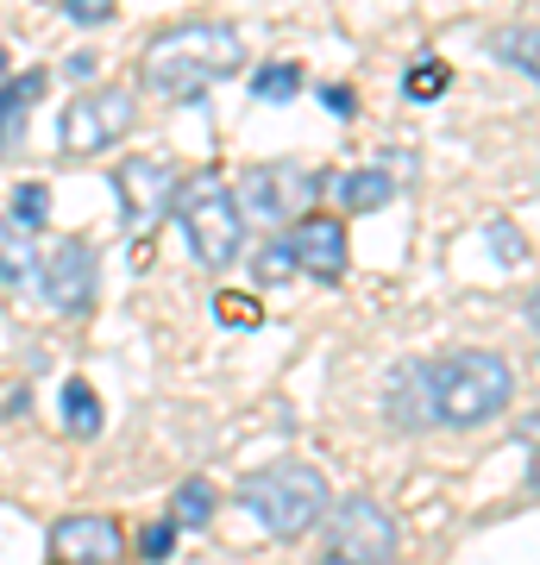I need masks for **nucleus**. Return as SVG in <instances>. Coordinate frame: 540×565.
I'll return each mask as SVG.
<instances>
[{"label":"nucleus","mask_w":540,"mask_h":565,"mask_svg":"<svg viewBox=\"0 0 540 565\" xmlns=\"http://www.w3.org/2000/svg\"><path fill=\"white\" fill-rule=\"evenodd\" d=\"M44 289V302L63 308V315H82V308L95 302V282H100V252L82 233H70V239L44 245L39 252V277H32Z\"/></svg>","instance_id":"8"},{"label":"nucleus","mask_w":540,"mask_h":565,"mask_svg":"<svg viewBox=\"0 0 540 565\" xmlns=\"http://www.w3.org/2000/svg\"><path fill=\"white\" fill-rule=\"evenodd\" d=\"M320 189H327V170H308V163H252L233 189V207H240L245 226H283L320 207Z\"/></svg>","instance_id":"5"},{"label":"nucleus","mask_w":540,"mask_h":565,"mask_svg":"<svg viewBox=\"0 0 540 565\" xmlns=\"http://www.w3.org/2000/svg\"><path fill=\"white\" fill-rule=\"evenodd\" d=\"M51 553L63 565H120L126 553V527L114 515H63L51 527Z\"/></svg>","instance_id":"12"},{"label":"nucleus","mask_w":540,"mask_h":565,"mask_svg":"<svg viewBox=\"0 0 540 565\" xmlns=\"http://www.w3.org/2000/svg\"><path fill=\"white\" fill-rule=\"evenodd\" d=\"M177 163L170 158H126L120 170H114V195H120L126 207V226L133 233H151V226L163 221V207L177 202Z\"/></svg>","instance_id":"9"},{"label":"nucleus","mask_w":540,"mask_h":565,"mask_svg":"<svg viewBox=\"0 0 540 565\" xmlns=\"http://www.w3.org/2000/svg\"><path fill=\"white\" fill-rule=\"evenodd\" d=\"M170 553H177V522L163 515V522L145 527V559H170Z\"/></svg>","instance_id":"26"},{"label":"nucleus","mask_w":540,"mask_h":565,"mask_svg":"<svg viewBox=\"0 0 540 565\" xmlns=\"http://www.w3.org/2000/svg\"><path fill=\"white\" fill-rule=\"evenodd\" d=\"M32 277H39L32 233H7V252H0V282H7V289H32Z\"/></svg>","instance_id":"19"},{"label":"nucleus","mask_w":540,"mask_h":565,"mask_svg":"<svg viewBox=\"0 0 540 565\" xmlns=\"http://www.w3.org/2000/svg\"><path fill=\"white\" fill-rule=\"evenodd\" d=\"M327 503H333L327 471H315V465H301V459L271 465V471H252V478L240 484V509L271 534V541H296V534H308V527L327 515Z\"/></svg>","instance_id":"3"},{"label":"nucleus","mask_w":540,"mask_h":565,"mask_svg":"<svg viewBox=\"0 0 540 565\" xmlns=\"http://www.w3.org/2000/svg\"><path fill=\"white\" fill-rule=\"evenodd\" d=\"M214 315H221L226 327H258L264 321V308L252 302V296H233V289H226V296H214Z\"/></svg>","instance_id":"22"},{"label":"nucleus","mask_w":540,"mask_h":565,"mask_svg":"<svg viewBox=\"0 0 540 565\" xmlns=\"http://www.w3.org/2000/svg\"><path fill=\"white\" fill-rule=\"evenodd\" d=\"M170 522L177 527H208L214 522V484H208V478H182L177 503H170Z\"/></svg>","instance_id":"17"},{"label":"nucleus","mask_w":540,"mask_h":565,"mask_svg":"<svg viewBox=\"0 0 540 565\" xmlns=\"http://www.w3.org/2000/svg\"><path fill=\"white\" fill-rule=\"evenodd\" d=\"M44 88H51V76H44V70H25L20 82H0V158H20V145H25V107L39 102Z\"/></svg>","instance_id":"13"},{"label":"nucleus","mask_w":540,"mask_h":565,"mask_svg":"<svg viewBox=\"0 0 540 565\" xmlns=\"http://www.w3.org/2000/svg\"><path fill=\"white\" fill-rule=\"evenodd\" d=\"M133 120H139V95H133V88H120V82L82 88L57 120V151L63 158H95V151H107L114 139H126Z\"/></svg>","instance_id":"6"},{"label":"nucleus","mask_w":540,"mask_h":565,"mask_svg":"<svg viewBox=\"0 0 540 565\" xmlns=\"http://www.w3.org/2000/svg\"><path fill=\"white\" fill-rule=\"evenodd\" d=\"M245 70V39L221 20H189V25H170L158 39L145 44L139 57V88L163 107H182V102H201L214 82L240 76Z\"/></svg>","instance_id":"1"},{"label":"nucleus","mask_w":540,"mask_h":565,"mask_svg":"<svg viewBox=\"0 0 540 565\" xmlns=\"http://www.w3.org/2000/svg\"><path fill=\"white\" fill-rule=\"evenodd\" d=\"M252 95H258V102H296L301 63H264V70H252Z\"/></svg>","instance_id":"20"},{"label":"nucleus","mask_w":540,"mask_h":565,"mask_svg":"<svg viewBox=\"0 0 540 565\" xmlns=\"http://www.w3.org/2000/svg\"><path fill=\"white\" fill-rule=\"evenodd\" d=\"M177 226H182V239H189V252H195L208 270H226L245 245V221H240L233 189H226L221 177L177 182Z\"/></svg>","instance_id":"4"},{"label":"nucleus","mask_w":540,"mask_h":565,"mask_svg":"<svg viewBox=\"0 0 540 565\" xmlns=\"http://www.w3.org/2000/svg\"><path fill=\"white\" fill-rule=\"evenodd\" d=\"M283 277H296V258H289V239H271L258 252V282H283Z\"/></svg>","instance_id":"23"},{"label":"nucleus","mask_w":540,"mask_h":565,"mask_svg":"<svg viewBox=\"0 0 540 565\" xmlns=\"http://www.w3.org/2000/svg\"><path fill=\"white\" fill-rule=\"evenodd\" d=\"M383 415H390V427H402V434L441 427V408H434V364L402 359L396 371H390V384H383Z\"/></svg>","instance_id":"11"},{"label":"nucleus","mask_w":540,"mask_h":565,"mask_svg":"<svg viewBox=\"0 0 540 565\" xmlns=\"http://www.w3.org/2000/svg\"><path fill=\"white\" fill-rule=\"evenodd\" d=\"M390 195H396V177L378 170V163H371V170H352V177L340 182V202L352 207V214H371V207H383Z\"/></svg>","instance_id":"15"},{"label":"nucleus","mask_w":540,"mask_h":565,"mask_svg":"<svg viewBox=\"0 0 540 565\" xmlns=\"http://www.w3.org/2000/svg\"><path fill=\"white\" fill-rule=\"evenodd\" d=\"M0 70H7V51H0Z\"/></svg>","instance_id":"30"},{"label":"nucleus","mask_w":540,"mask_h":565,"mask_svg":"<svg viewBox=\"0 0 540 565\" xmlns=\"http://www.w3.org/2000/svg\"><path fill=\"white\" fill-rule=\"evenodd\" d=\"M63 76H76V82H88V76H95V51H76V57L63 63Z\"/></svg>","instance_id":"28"},{"label":"nucleus","mask_w":540,"mask_h":565,"mask_svg":"<svg viewBox=\"0 0 540 565\" xmlns=\"http://www.w3.org/2000/svg\"><path fill=\"white\" fill-rule=\"evenodd\" d=\"M484 239H490V252H497L502 264H521V252H528V245H521V233L509 221H484Z\"/></svg>","instance_id":"24"},{"label":"nucleus","mask_w":540,"mask_h":565,"mask_svg":"<svg viewBox=\"0 0 540 565\" xmlns=\"http://www.w3.org/2000/svg\"><path fill=\"white\" fill-rule=\"evenodd\" d=\"M446 88H453L446 57H421V63H409V76H402V95H409V102H441Z\"/></svg>","instance_id":"18"},{"label":"nucleus","mask_w":540,"mask_h":565,"mask_svg":"<svg viewBox=\"0 0 540 565\" xmlns=\"http://www.w3.org/2000/svg\"><path fill=\"white\" fill-rule=\"evenodd\" d=\"M100 422H107V415H100V396L82 384V377H70V384H63V427H70L76 440H95Z\"/></svg>","instance_id":"16"},{"label":"nucleus","mask_w":540,"mask_h":565,"mask_svg":"<svg viewBox=\"0 0 540 565\" xmlns=\"http://www.w3.org/2000/svg\"><path fill=\"white\" fill-rule=\"evenodd\" d=\"M320 527H327V546L346 553L352 565H390L396 559V522H390V509H383L378 497H364V490L327 503Z\"/></svg>","instance_id":"7"},{"label":"nucleus","mask_w":540,"mask_h":565,"mask_svg":"<svg viewBox=\"0 0 540 565\" xmlns=\"http://www.w3.org/2000/svg\"><path fill=\"white\" fill-rule=\"evenodd\" d=\"M516 403V364L490 345H465L434 364V408L441 427H484Z\"/></svg>","instance_id":"2"},{"label":"nucleus","mask_w":540,"mask_h":565,"mask_svg":"<svg viewBox=\"0 0 540 565\" xmlns=\"http://www.w3.org/2000/svg\"><path fill=\"white\" fill-rule=\"evenodd\" d=\"M320 565H352V559H346V553H333V546H327V553H320Z\"/></svg>","instance_id":"29"},{"label":"nucleus","mask_w":540,"mask_h":565,"mask_svg":"<svg viewBox=\"0 0 540 565\" xmlns=\"http://www.w3.org/2000/svg\"><path fill=\"white\" fill-rule=\"evenodd\" d=\"M44 221H51V189H44V182H20V189H13V202H7V233H32V239H39L44 233Z\"/></svg>","instance_id":"14"},{"label":"nucleus","mask_w":540,"mask_h":565,"mask_svg":"<svg viewBox=\"0 0 540 565\" xmlns=\"http://www.w3.org/2000/svg\"><path fill=\"white\" fill-rule=\"evenodd\" d=\"M289 258H296V270H308V277H320V282H340L346 270H352V245H346V221H333V214H320V207L296 214V226H289Z\"/></svg>","instance_id":"10"},{"label":"nucleus","mask_w":540,"mask_h":565,"mask_svg":"<svg viewBox=\"0 0 540 565\" xmlns=\"http://www.w3.org/2000/svg\"><path fill=\"white\" fill-rule=\"evenodd\" d=\"M63 20H76V25H107V20H114V0H63Z\"/></svg>","instance_id":"25"},{"label":"nucleus","mask_w":540,"mask_h":565,"mask_svg":"<svg viewBox=\"0 0 540 565\" xmlns=\"http://www.w3.org/2000/svg\"><path fill=\"white\" fill-rule=\"evenodd\" d=\"M490 51H497L516 76H534V70H540V63H534V25H509V32H497Z\"/></svg>","instance_id":"21"},{"label":"nucleus","mask_w":540,"mask_h":565,"mask_svg":"<svg viewBox=\"0 0 540 565\" xmlns=\"http://www.w3.org/2000/svg\"><path fill=\"white\" fill-rule=\"evenodd\" d=\"M320 107H327V114H340V120H352V88H346V82H333V88H320Z\"/></svg>","instance_id":"27"}]
</instances>
